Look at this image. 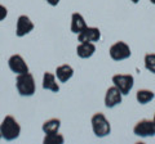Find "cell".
Here are the masks:
<instances>
[{"label": "cell", "mask_w": 155, "mask_h": 144, "mask_svg": "<svg viewBox=\"0 0 155 144\" xmlns=\"http://www.w3.org/2000/svg\"><path fill=\"white\" fill-rule=\"evenodd\" d=\"M130 2H132L133 4H138V3H140V0H130Z\"/></svg>", "instance_id": "21"}, {"label": "cell", "mask_w": 155, "mask_h": 144, "mask_svg": "<svg viewBox=\"0 0 155 144\" xmlns=\"http://www.w3.org/2000/svg\"><path fill=\"white\" fill-rule=\"evenodd\" d=\"M57 77L56 74H52V72H44L43 75V81H41V86L44 90H49L52 93H58L60 92V85L57 83Z\"/></svg>", "instance_id": "11"}, {"label": "cell", "mask_w": 155, "mask_h": 144, "mask_svg": "<svg viewBox=\"0 0 155 144\" xmlns=\"http://www.w3.org/2000/svg\"><path fill=\"white\" fill-rule=\"evenodd\" d=\"M8 67L14 75H21L28 72V66L21 54H13L8 59Z\"/></svg>", "instance_id": "7"}, {"label": "cell", "mask_w": 155, "mask_h": 144, "mask_svg": "<svg viewBox=\"0 0 155 144\" xmlns=\"http://www.w3.org/2000/svg\"><path fill=\"white\" fill-rule=\"evenodd\" d=\"M123 100V94L120 93V90L116 86H110L106 90L105 94V107L106 108H114L116 105H119Z\"/></svg>", "instance_id": "9"}, {"label": "cell", "mask_w": 155, "mask_h": 144, "mask_svg": "<svg viewBox=\"0 0 155 144\" xmlns=\"http://www.w3.org/2000/svg\"><path fill=\"white\" fill-rule=\"evenodd\" d=\"M150 3H151V4H154V5H155V0H150Z\"/></svg>", "instance_id": "22"}, {"label": "cell", "mask_w": 155, "mask_h": 144, "mask_svg": "<svg viewBox=\"0 0 155 144\" xmlns=\"http://www.w3.org/2000/svg\"><path fill=\"white\" fill-rule=\"evenodd\" d=\"M7 16H8V9H7V7H4L3 4H0V22L5 20Z\"/></svg>", "instance_id": "19"}, {"label": "cell", "mask_w": 155, "mask_h": 144, "mask_svg": "<svg viewBox=\"0 0 155 144\" xmlns=\"http://www.w3.org/2000/svg\"><path fill=\"white\" fill-rule=\"evenodd\" d=\"M21 135V126L13 116H5L0 124V136L7 142H13Z\"/></svg>", "instance_id": "1"}, {"label": "cell", "mask_w": 155, "mask_h": 144, "mask_svg": "<svg viewBox=\"0 0 155 144\" xmlns=\"http://www.w3.org/2000/svg\"><path fill=\"white\" fill-rule=\"evenodd\" d=\"M35 25L34 22L30 20V17L26 16V14H21L17 20V25H16V35L17 37H23L28 35L32 30Z\"/></svg>", "instance_id": "8"}, {"label": "cell", "mask_w": 155, "mask_h": 144, "mask_svg": "<svg viewBox=\"0 0 155 144\" xmlns=\"http://www.w3.org/2000/svg\"><path fill=\"white\" fill-rule=\"evenodd\" d=\"M113 85L116 86L123 95H128L134 86V77L129 74H118L113 76Z\"/></svg>", "instance_id": "5"}, {"label": "cell", "mask_w": 155, "mask_h": 144, "mask_svg": "<svg viewBox=\"0 0 155 144\" xmlns=\"http://www.w3.org/2000/svg\"><path fill=\"white\" fill-rule=\"evenodd\" d=\"M65 142V138L60 133H52V134H45L43 143L44 144H62Z\"/></svg>", "instance_id": "17"}, {"label": "cell", "mask_w": 155, "mask_h": 144, "mask_svg": "<svg viewBox=\"0 0 155 144\" xmlns=\"http://www.w3.org/2000/svg\"><path fill=\"white\" fill-rule=\"evenodd\" d=\"M45 2H47L48 4H49L51 7H57L58 4H60L61 0H45Z\"/></svg>", "instance_id": "20"}, {"label": "cell", "mask_w": 155, "mask_h": 144, "mask_svg": "<svg viewBox=\"0 0 155 144\" xmlns=\"http://www.w3.org/2000/svg\"><path fill=\"white\" fill-rule=\"evenodd\" d=\"M61 127V120L60 118H49L43 124L41 130L44 134H52V133H58Z\"/></svg>", "instance_id": "15"}, {"label": "cell", "mask_w": 155, "mask_h": 144, "mask_svg": "<svg viewBox=\"0 0 155 144\" xmlns=\"http://www.w3.org/2000/svg\"><path fill=\"white\" fill-rule=\"evenodd\" d=\"M87 27V22L84 20V17L80 13H72L71 14V32L78 35Z\"/></svg>", "instance_id": "14"}, {"label": "cell", "mask_w": 155, "mask_h": 144, "mask_svg": "<svg viewBox=\"0 0 155 144\" xmlns=\"http://www.w3.org/2000/svg\"><path fill=\"white\" fill-rule=\"evenodd\" d=\"M155 98V94L153 90L149 89H140L137 93H136V100L140 104H147L150 102H153Z\"/></svg>", "instance_id": "16"}, {"label": "cell", "mask_w": 155, "mask_h": 144, "mask_svg": "<svg viewBox=\"0 0 155 144\" xmlns=\"http://www.w3.org/2000/svg\"><path fill=\"white\" fill-rule=\"evenodd\" d=\"M16 89L21 97H32L36 92L35 79L30 72L17 75L16 79Z\"/></svg>", "instance_id": "2"}, {"label": "cell", "mask_w": 155, "mask_h": 144, "mask_svg": "<svg viewBox=\"0 0 155 144\" xmlns=\"http://www.w3.org/2000/svg\"><path fill=\"white\" fill-rule=\"evenodd\" d=\"M96 53L94 42H79L76 46V55L81 59H88Z\"/></svg>", "instance_id": "12"}, {"label": "cell", "mask_w": 155, "mask_h": 144, "mask_svg": "<svg viewBox=\"0 0 155 144\" xmlns=\"http://www.w3.org/2000/svg\"><path fill=\"white\" fill-rule=\"evenodd\" d=\"M91 124H92V130H93V134L97 138H105L110 135L111 133V125L110 121L104 113L97 112L94 113L91 118Z\"/></svg>", "instance_id": "3"}, {"label": "cell", "mask_w": 155, "mask_h": 144, "mask_svg": "<svg viewBox=\"0 0 155 144\" xmlns=\"http://www.w3.org/2000/svg\"><path fill=\"white\" fill-rule=\"evenodd\" d=\"M153 120H154V121H155V113H154V118H153Z\"/></svg>", "instance_id": "23"}, {"label": "cell", "mask_w": 155, "mask_h": 144, "mask_svg": "<svg viewBox=\"0 0 155 144\" xmlns=\"http://www.w3.org/2000/svg\"><path fill=\"white\" fill-rule=\"evenodd\" d=\"M133 134L140 138L155 136V121L154 120H147V118L138 121L133 127Z\"/></svg>", "instance_id": "6"}, {"label": "cell", "mask_w": 155, "mask_h": 144, "mask_svg": "<svg viewBox=\"0 0 155 144\" xmlns=\"http://www.w3.org/2000/svg\"><path fill=\"white\" fill-rule=\"evenodd\" d=\"M143 64L145 68L149 72H151L153 75H155V53H147L143 58Z\"/></svg>", "instance_id": "18"}, {"label": "cell", "mask_w": 155, "mask_h": 144, "mask_svg": "<svg viewBox=\"0 0 155 144\" xmlns=\"http://www.w3.org/2000/svg\"><path fill=\"white\" fill-rule=\"evenodd\" d=\"M0 138H2V136H0Z\"/></svg>", "instance_id": "24"}, {"label": "cell", "mask_w": 155, "mask_h": 144, "mask_svg": "<svg viewBox=\"0 0 155 144\" xmlns=\"http://www.w3.org/2000/svg\"><path fill=\"white\" fill-rule=\"evenodd\" d=\"M74 76V68L70 64H61L56 68V77L58 83H67Z\"/></svg>", "instance_id": "13"}, {"label": "cell", "mask_w": 155, "mask_h": 144, "mask_svg": "<svg viewBox=\"0 0 155 144\" xmlns=\"http://www.w3.org/2000/svg\"><path fill=\"white\" fill-rule=\"evenodd\" d=\"M101 39V31L98 27H88L87 26L80 33H78L79 42H97Z\"/></svg>", "instance_id": "10"}, {"label": "cell", "mask_w": 155, "mask_h": 144, "mask_svg": "<svg viewBox=\"0 0 155 144\" xmlns=\"http://www.w3.org/2000/svg\"><path fill=\"white\" fill-rule=\"evenodd\" d=\"M109 55L113 61L120 62V61L128 59L132 55V52H130V48L125 41H116L110 46Z\"/></svg>", "instance_id": "4"}]
</instances>
